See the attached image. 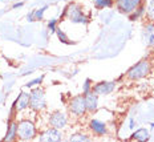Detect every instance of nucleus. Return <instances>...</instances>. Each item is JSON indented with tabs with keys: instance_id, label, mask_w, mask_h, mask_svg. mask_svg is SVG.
Here are the masks:
<instances>
[{
	"instance_id": "1",
	"label": "nucleus",
	"mask_w": 154,
	"mask_h": 142,
	"mask_svg": "<svg viewBox=\"0 0 154 142\" xmlns=\"http://www.w3.org/2000/svg\"><path fill=\"white\" fill-rule=\"evenodd\" d=\"M150 69H152V66H150V63L146 60H142L141 63H138L137 65H134L131 69H129V72H128V77L131 80H138V79H143V77H146L149 75Z\"/></svg>"
},
{
	"instance_id": "2",
	"label": "nucleus",
	"mask_w": 154,
	"mask_h": 142,
	"mask_svg": "<svg viewBox=\"0 0 154 142\" xmlns=\"http://www.w3.org/2000/svg\"><path fill=\"white\" fill-rule=\"evenodd\" d=\"M47 105L45 101V93L41 89H35L32 90L29 96V106L33 110H43Z\"/></svg>"
},
{
	"instance_id": "3",
	"label": "nucleus",
	"mask_w": 154,
	"mask_h": 142,
	"mask_svg": "<svg viewBox=\"0 0 154 142\" xmlns=\"http://www.w3.org/2000/svg\"><path fill=\"white\" fill-rule=\"evenodd\" d=\"M36 134V128L33 122L31 121H23L17 125V135L20 140H31Z\"/></svg>"
},
{
	"instance_id": "4",
	"label": "nucleus",
	"mask_w": 154,
	"mask_h": 142,
	"mask_svg": "<svg viewBox=\"0 0 154 142\" xmlns=\"http://www.w3.org/2000/svg\"><path fill=\"white\" fill-rule=\"evenodd\" d=\"M69 110L76 116H81L84 114L86 110V105H85V97L82 96H77L70 101L69 104Z\"/></svg>"
},
{
	"instance_id": "5",
	"label": "nucleus",
	"mask_w": 154,
	"mask_h": 142,
	"mask_svg": "<svg viewBox=\"0 0 154 142\" xmlns=\"http://www.w3.org/2000/svg\"><path fill=\"white\" fill-rule=\"evenodd\" d=\"M117 7L124 14H131L140 7L141 0H116Z\"/></svg>"
},
{
	"instance_id": "6",
	"label": "nucleus",
	"mask_w": 154,
	"mask_h": 142,
	"mask_svg": "<svg viewBox=\"0 0 154 142\" xmlns=\"http://www.w3.org/2000/svg\"><path fill=\"white\" fill-rule=\"evenodd\" d=\"M68 17L75 23H85L86 21L85 15L82 14V11L80 9V7L76 4H72L68 8Z\"/></svg>"
},
{
	"instance_id": "7",
	"label": "nucleus",
	"mask_w": 154,
	"mask_h": 142,
	"mask_svg": "<svg viewBox=\"0 0 154 142\" xmlns=\"http://www.w3.org/2000/svg\"><path fill=\"white\" fill-rule=\"evenodd\" d=\"M66 116L64 114V113L61 112H56V113H53L52 116H51V118H49V124H51V126L52 128H56V129H61L64 128L66 125Z\"/></svg>"
},
{
	"instance_id": "8",
	"label": "nucleus",
	"mask_w": 154,
	"mask_h": 142,
	"mask_svg": "<svg viewBox=\"0 0 154 142\" xmlns=\"http://www.w3.org/2000/svg\"><path fill=\"white\" fill-rule=\"evenodd\" d=\"M113 89H114V82L104 81V82L96 84V85L93 86L92 90L98 96V94H108V93H110Z\"/></svg>"
},
{
	"instance_id": "9",
	"label": "nucleus",
	"mask_w": 154,
	"mask_h": 142,
	"mask_svg": "<svg viewBox=\"0 0 154 142\" xmlns=\"http://www.w3.org/2000/svg\"><path fill=\"white\" fill-rule=\"evenodd\" d=\"M85 105H86V110L89 112H94L97 109V104H98V98H97V94L94 92H91L89 90L88 93H85Z\"/></svg>"
},
{
	"instance_id": "10",
	"label": "nucleus",
	"mask_w": 154,
	"mask_h": 142,
	"mask_svg": "<svg viewBox=\"0 0 154 142\" xmlns=\"http://www.w3.org/2000/svg\"><path fill=\"white\" fill-rule=\"evenodd\" d=\"M61 140V134L60 131L57 130L56 128H52V129H48L45 130L43 134H41V141H60Z\"/></svg>"
},
{
	"instance_id": "11",
	"label": "nucleus",
	"mask_w": 154,
	"mask_h": 142,
	"mask_svg": "<svg viewBox=\"0 0 154 142\" xmlns=\"http://www.w3.org/2000/svg\"><path fill=\"white\" fill-rule=\"evenodd\" d=\"M143 40L147 47L154 45V24H147L143 29Z\"/></svg>"
},
{
	"instance_id": "12",
	"label": "nucleus",
	"mask_w": 154,
	"mask_h": 142,
	"mask_svg": "<svg viewBox=\"0 0 154 142\" xmlns=\"http://www.w3.org/2000/svg\"><path fill=\"white\" fill-rule=\"evenodd\" d=\"M91 129L98 135H102V134L106 133V126H105V124L102 121H98V120H92Z\"/></svg>"
},
{
	"instance_id": "13",
	"label": "nucleus",
	"mask_w": 154,
	"mask_h": 142,
	"mask_svg": "<svg viewBox=\"0 0 154 142\" xmlns=\"http://www.w3.org/2000/svg\"><path fill=\"white\" fill-rule=\"evenodd\" d=\"M28 105H29V96L27 93H21L20 97L16 101V108H17V110H23Z\"/></svg>"
},
{
	"instance_id": "14",
	"label": "nucleus",
	"mask_w": 154,
	"mask_h": 142,
	"mask_svg": "<svg viewBox=\"0 0 154 142\" xmlns=\"http://www.w3.org/2000/svg\"><path fill=\"white\" fill-rule=\"evenodd\" d=\"M133 140H138V141H147L149 140V131L146 129H138L133 135H131Z\"/></svg>"
},
{
	"instance_id": "15",
	"label": "nucleus",
	"mask_w": 154,
	"mask_h": 142,
	"mask_svg": "<svg viewBox=\"0 0 154 142\" xmlns=\"http://www.w3.org/2000/svg\"><path fill=\"white\" fill-rule=\"evenodd\" d=\"M16 135H17V125L14 122V124L9 125L8 134H7V137H5V140H14Z\"/></svg>"
},
{
	"instance_id": "16",
	"label": "nucleus",
	"mask_w": 154,
	"mask_h": 142,
	"mask_svg": "<svg viewBox=\"0 0 154 142\" xmlns=\"http://www.w3.org/2000/svg\"><path fill=\"white\" fill-rule=\"evenodd\" d=\"M146 14L154 21V0H147L146 4Z\"/></svg>"
},
{
	"instance_id": "17",
	"label": "nucleus",
	"mask_w": 154,
	"mask_h": 142,
	"mask_svg": "<svg viewBox=\"0 0 154 142\" xmlns=\"http://www.w3.org/2000/svg\"><path fill=\"white\" fill-rule=\"evenodd\" d=\"M97 7H109L112 4V0H94Z\"/></svg>"
},
{
	"instance_id": "18",
	"label": "nucleus",
	"mask_w": 154,
	"mask_h": 142,
	"mask_svg": "<svg viewBox=\"0 0 154 142\" xmlns=\"http://www.w3.org/2000/svg\"><path fill=\"white\" fill-rule=\"evenodd\" d=\"M86 140H88V137L86 135H81V134H75L70 138V141H86Z\"/></svg>"
},
{
	"instance_id": "19",
	"label": "nucleus",
	"mask_w": 154,
	"mask_h": 142,
	"mask_svg": "<svg viewBox=\"0 0 154 142\" xmlns=\"http://www.w3.org/2000/svg\"><path fill=\"white\" fill-rule=\"evenodd\" d=\"M89 85H91V81H86V82H85V93H88L89 90H91V88H89Z\"/></svg>"
}]
</instances>
